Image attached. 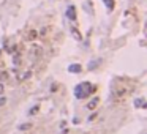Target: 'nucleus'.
<instances>
[{"mask_svg": "<svg viewBox=\"0 0 147 134\" xmlns=\"http://www.w3.org/2000/svg\"><path fill=\"white\" fill-rule=\"evenodd\" d=\"M134 104L139 106V107H144V100H136V101H134Z\"/></svg>", "mask_w": 147, "mask_h": 134, "instance_id": "nucleus-6", "label": "nucleus"}, {"mask_svg": "<svg viewBox=\"0 0 147 134\" xmlns=\"http://www.w3.org/2000/svg\"><path fill=\"white\" fill-rule=\"evenodd\" d=\"M81 65H70L68 66V71L70 73H74V74H76V73H81Z\"/></svg>", "mask_w": 147, "mask_h": 134, "instance_id": "nucleus-2", "label": "nucleus"}, {"mask_svg": "<svg viewBox=\"0 0 147 134\" xmlns=\"http://www.w3.org/2000/svg\"><path fill=\"white\" fill-rule=\"evenodd\" d=\"M67 16H68L70 19H73V21H76V14H74V7H70V8H68V13H67Z\"/></svg>", "mask_w": 147, "mask_h": 134, "instance_id": "nucleus-3", "label": "nucleus"}, {"mask_svg": "<svg viewBox=\"0 0 147 134\" xmlns=\"http://www.w3.org/2000/svg\"><path fill=\"white\" fill-rule=\"evenodd\" d=\"M30 126H32V125H30V123H27V125H22V126H19V129H29Z\"/></svg>", "mask_w": 147, "mask_h": 134, "instance_id": "nucleus-7", "label": "nucleus"}, {"mask_svg": "<svg viewBox=\"0 0 147 134\" xmlns=\"http://www.w3.org/2000/svg\"><path fill=\"white\" fill-rule=\"evenodd\" d=\"M93 92H95V87H93L90 82H82L74 88V95H76L78 100H84V98L90 96Z\"/></svg>", "mask_w": 147, "mask_h": 134, "instance_id": "nucleus-1", "label": "nucleus"}, {"mask_svg": "<svg viewBox=\"0 0 147 134\" xmlns=\"http://www.w3.org/2000/svg\"><path fill=\"white\" fill-rule=\"evenodd\" d=\"M103 2H104V5H106V8L108 10H114V0H103Z\"/></svg>", "mask_w": 147, "mask_h": 134, "instance_id": "nucleus-5", "label": "nucleus"}, {"mask_svg": "<svg viewBox=\"0 0 147 134\" xmlns=\"http://www.w3.org/2000/svg\"><path fill=\"white\" fill-rule=\"evenodd\" d=\"M96 104H98V98H93L92 101H90L89 104H87V109H90V110H93V107L96 106Z\"/></svg>", "mask_w": 147, "mask_h": 134, "instance_id": "nucleus-4", "label": "nucleus"}, {"mask_svg": "<svg viewBox=\"0 0 147 134\" xmlns=\"http://www.w3.org/2000/svg\"><path fill=\"white\" fill-rule=\"evenodd\" d=\"M3 92V85H2V84H0V93Z\"/></svg>", "mask_w": 147, "mask_h": 134, "instance_id": "nucleus-8", "label": "nucleus"}]
</instances>
